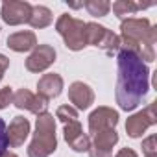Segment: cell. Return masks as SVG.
Instances as JSON below:
<instances>
[{"mask_svg": "<svg viewBox=\"0 0 157 157\" xmlns=\"http://www.w3.org/2000/svg\"><path fill=\"white\" fill-rule=\"evenodd\" d=\"M117 104L124 111H133L150 91V70L142 59L129 50H118Z\"/></svg>", "mask_w": 157, "mask_h": 157, "instance_id": "cell-1", "label": "cell"}, {"mask_svg": "<svg viewBox=\"0 0 157 157\" xmlns=\"http://www.w3.org/2000/svg\"><path fill=\"white\" fill-rule=\"evenodd\" d=\"M157 41V28L148 19H124L120 24V48L133 52L142 61H155L153 44Z\"/></svg>", "mask_w": 157, "mask_h": 157, "instance_id": "cell-2", "label": "cell"}, {"mask_svg": "<svg viewBox=\"0 0 157 157\" xmlns=\"http://www.w3.org/2000/svg\"><path fill=\"white\" fill-rule=\"evenodd\" d=\"M56 150H57V139H56L54 115L50 113L37 115L35 133L28 146V157H50Z\"/></svg>", "mask_w": 157, "mask_h": 157, "instance_id": "cell-3", "label": "cell"}, {"mask_svg": "<svg viewBox=\"0 0 157 157\" xmlns=\"http://www.w3.org/2000/svg\"><path fill=\"white\" fill-rule=\"evenodd\" d=\"M56 30L57 33L63 37L65 46L68 50H83L87 46L85 43V22L80 19H74L68 13H63L57 21H56Z\"/></svg>", "mask_w": 157, "mask_h": 157, "instance_id": "cell-4", "label": "cell"}, {"mask_svg": "<svg viewBox=\"0 0 157 157\" xmlns=\"http://www.w3.org/2000/svg\"><path fill=\"white\" fill-rule=\"evenodd\" d=\"M85 43L102 48L107 54H115L120 50V37L96 22H85Z\"/></svg>", "mask_w": 157, "mask_h": 157, "instance_id": "cell-5", "label": "cell"}, {"mask_svg": "<svg viewBox=\"0 0 157 157\" xmlns=\"http://www.w3.org/2000/svg\"><path fill=\"white\" fill-rule=\"evenodd\" d=\"M155 122H157L155 102H151L146 109H142V111H139V113H135V115H131V117L128 118V122H126V131H128V135H129L131 139H139V137H142V133H144L150 126H153Z\"/></svg>", "mask_w": 157, "mask_h": 157, "instance_id": "cell-6", "label": "cell"}, {"mask_svg": "<svg viewBox=\"0 0 157 157\" xmlns=\"http://www.w3.org/2000/svg\"><path fill=\"white\" fill-rule=\"evenodd\" d=\"M2 21L10 26H19L30 21L32 15V4L21 2V0H6L2 4Z\"/></svg>", "mask_w": 157, "mask_h": 157, "instance_id": "cell-7", "label": "cell"}, {"mask_svg": "<svg viewBox=\"0 0 157 157\" xmlns=\"http://www.w3.org/2000/svg\"><path fill=\"white\" fill-rule=\"evenodd\" d=\"M118 118V111H115L113 107H98L89 115V131L96 135L105 129H115Z\"/></svg>", "mask_w": 157, "mask_h": 157, "instance_id": "cell-8", "label": "cell"}, {"mask_svg": "<svg viewBox=\"0 0 157 157\" xmlns=\"http://www.w3.org/2000/svg\"><path fill=\"white\" fill-rule=\"evenodd\" d=\"M56 61V48L50 44H37L26 59V70L43 72Z\"/></svg>", "mask_w": 157, "mask_h": 157, "instance_id": "cell-9", "label": "cell"}, {"mask_svg": "<svg viewBox=\"0 0 157 157\" xmlns=\"http://www.w3.org/2000/svg\"><path fill=\"white\" fill-rule=\"evenodd\" d=\"M118 142V133L115 129H105L94 135V140L89 146L91 157H113V148Z\"/></svg>", "mask_w": 157, "mask_h": 157, "instance_id": "cell-10", "label": "cell"}, {"mask_svg": "<svg viewBox=\"0 0 157 157\" xmlns=\"http://www.w3.org/2000/svg\"><path fill=\"white\" fill-rule=\"evenodd\" d=\"M13 104H15V107L26 109L33 115H43V113H46V107H48V102L44 98L30 93L28 89H19L17 93H13Z\"/></svg>", "mask_w": 157, "mask_h": 157, "instance_id": "cell-11", "label": "cell"}, {"mask_svg": "<svg viewBox=\"0 0 157 157\" xmlns=\"http://www.w3.org/2000/svg\"><path fill=\"white\" fill-rule=\"evenodd\" d=\"M63 135H65L67 144H68L74 151H80V153H82V151H89L91 139H89V135H87V133H83L80 120H74V122L65 124Z\"/></svg>", "mask_w": 157, "mask_h": 157, "instance_id": "cell-12", "label": "cell"}, {"mask_svg": "<svg viewBox=\"0 0 157 157\" xmlns=\"http://www.w3.org/2000/svg\"><path fill=\"white\" fill-rule=\"evenodd\" d=\"M68 100L74 104V109H89L94 102V91L83 82H74L68 87Z\"/></svg>", "mask_w": 157, "mask_h": 157, "instance_id": "cell-13", "label": "cell"}, {"mask_svg": "<svg viewBox=\"0 0 157 157\" xmlns=\"http://www.w3.org/2000/svg\"><path fill=\"white\" fill-rule=\"evenodd\" d=\"M30 135V120L24 117H15L11 124L6 128V137H8V146L19 148L24 144V140Z\"/></svg>", "mask_w": 157, "mask_h": 157, "instance_id": "cell-14", "label": "cell"}, {"mask_svg": "<svg viewBox=\"0 0 157 157\" xmlns=\"http://www.w3.org/2000/svg\"><path fill=\"white\" fill-rule=\"evenodd\" d=\"M61 91H63V78L56 72L44 74L37 83V94L41 98H44L46 102L52 98H57L61 94Z\"/></svg>", "mask_w": 157, "mask_h": 157, "instance_id": "cell-15", "label": "cell"}, {"mask_svg": "<svg viewBox=\"0 0 157 157\" xmlns=\"http://www.w3.org/2000/svg\"><path fill=\"white\" fill-rule=\"evenodd\" d=\"M8 46L13 52H28L37 46V37L33 32H17L8 37Z\"/></svg>", "mask_w": 157, "mask_h": 157, "instance_id": "cell-16", "label": "cell"}, {"mask_svg": "<svg viewBox=\"0 0 157 157\" xmlns=\"http://www.w3.org/2000/svg\"><path fill=\"white\" fill-rule=\"evenodd\" d=\"M28 24L32 28H46L52 24V11L46 6H32V15Z\"/></svg>", "mask_w": 157, "mask_h": 157, "instance_id": "cell-17", "label": "cell"}, {"mask_svg": "<svg viewBox=\"0 0 157 157\" xmlns=\"http://www.w3.org/2000/svg\"><path fill=\"white\" fill-rule=\"evenodd\" d=\"M150 6H151V4H140V2H131V0H118V2L113 4V11H115L117 17L124 19V17H128V15H133V13L139 11V10H146V8H150Z\"/></svg>", "mask_w": 157, "mask_h": 157, "instance_id": "cell-18", "label": "cell"}, {"mask_svg": "<svg viewBox=\"0 0 157 157\" xmlns=\"http://www.w3.org/2000/svg\"><path fill=\"white\" fill-rule=\"evenodd\" d=\"M83 6L93 17H105L111 10V4L107 0H87V2H83Z\"/></svg>", "mask_w": 157, "mask_h": 157, "instance_id": "cell-19", "label": "cell"}, {"mask_svg": "<svg viewBox=\"0 0 157 157\" xmlns=\"http://www.w3.org/2000/svg\"><path fill=\"white\" fill-rule=\"evenodd\" d=\"M56 118H59L63 124L74 122V120H78V109H74L72 105H61L56 111Z\"/></svg>", "mask_w": 157, "mask_h": 157, "instance_id": "cell-20", "label": "cell"}, {"mask_svg": "<svg viewBox=\"0 0 157 157\" xmlns=\"http://www.w3.org/2000/svg\"><path fill=\"white\" fill-rule=\"evenodd\" d=\"M142 153L144 157H157V137L150 135L142 140Z\"/></svg>", "mask_w": 157, "mask_h": 157, "instance_id": "cell-21", "label": "cell"}, {"mask_svg": "<svg viewBox=\"0 0 157 157\" xmlns=\"http://www.w3.org/2000/svg\"><path fill=\"white\" fill-rule=\"evenodd\" d=\"M10 104H13V89L11 87L0 89V109H6Z\"/></svg>", "mask_w": 157, "mask_h": 157, "instance_id": "cell-22", "label": "cell"}, {"mask_svg": "<svg viewBox=\"0 0 157 157\" xmlns=\"http://www.w3.org/2000/svg\"><path fill=\"white\" fill-rule=\"evenodd\" d=\"M6 122L0 118V155H2L8 148V137H6Z\"/></svg>", "mask_w": 157, "mask_h": 157, "instance_id": "cell-23", "label": "cell"}, {"mask_svg": "<svg viewBox=\"0 0 157 157\" xmlns=\"http://www.w3.org/2000/svg\"><path fill=\"white\" fill-rule=\"evenodd\" d=\"M8 67H10V59H8L4 54H0V82H2L4 72L8 70Z\"/></svg>", "mask_w": 157, "mask_h": 157, "instance_id": "cell-24", "label": "cell"}, {"mask_svg": "<svg viewBox=\"0 0 157 157\" xmlns=\"http://www.w3.org/2000/svg\"><path fill=\"white\" fill-rule=\"evenodd\" d=\"M115 157H139V155H137V151L131 150V148H122V150H118V153H117Z\"/></svg>", "mask_w": 157, "mask_h": 157, "instance_id": "cell-25", "label": "cell"}, {"mask_svg": "<svg viewBox=\"0 0 157 157\" xmlns=\"http://www.w3.org/2000/svg\"><path fill=\"white\" fill-rule=\"evenodd\" d=\"M0 157H19V155H17V153H11V151H4Z\"/></svg>", "mask_w": 157, "mask_h": 157, "instance_id": "cell-26", "label": "cell"}]
</instances>
